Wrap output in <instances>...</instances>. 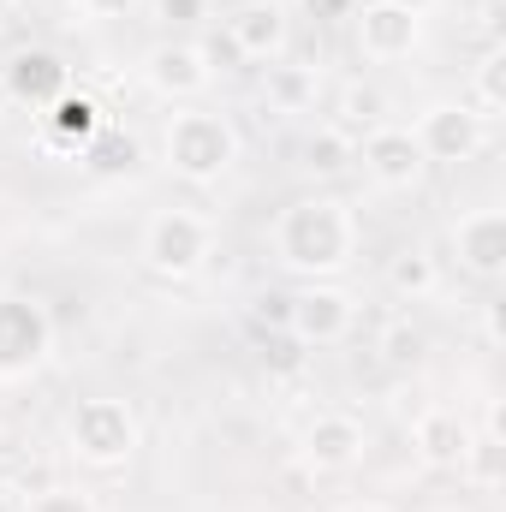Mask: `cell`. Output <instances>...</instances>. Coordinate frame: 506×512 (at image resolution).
Masks as SVG:
<instances>
[{
  "label": "cell",
  "instance_id": "cell-1",
  "mask_svg": "<svg viewBox=\"0 0 506 512\" xmlns=\"http://www.w3.org/2000/svg\"><path fill=\"white\" fill-rule=\"evenodd\" d=\"M358 256V215L340 197H298L274 221V262L292 274H340Z\"/></svg>",
  "mask_w": 506,
  "mask_h": 512
},
{
  "label": "cell",
  "instance_id": "cell-2",
  "mask_svg": "<svg viewBox=\"0 0 506 512\" xmlns=\"http://www.w3.org/2000/svg\"><path fill=\"white\" fill-rule=\"evenodd\" d=\"M161 161L167 173H179L185 185H215L221 173H233L239 161V131L227 114L209 108H179L161 131Z\"/></svg>",
  "mask_w": 506,
  "mask_h": 512
},
{
  "label": "cell",
  "instance_id": "cell-3",
  "mask_svg": "<svg viewBox=\"0 0 506 512\" xmlns=\"http://www.w3.org/2000/svg\"><path fill=\"white\" fill-rule=\"evenodd\" d=\"M66 441H72V453L84 465L114 471V465H126L131 453H137L143 429H137V411H131L126 399H78L72 417H66Z\"/></svg>",
  "mask_w": 506,
  "mask_h": 512
},
{
  "label": "cell",
  "instance_id": "cell-4",
  "mask_svg": "<svg viewBox=\"0 0 506 512\" xmlns=\"http://www.w3.org/2000/svg\"><path fill=\"white\" fill-rule=\"evenodd\" d=\"M215 251V233L203 215L191 209H161L149 227H143V262L161 274V280H191Z\"/></svg>",
  "mask_w": 506,
  "mask_h": 512
},
{
  "label": "cell",
  "instance_id": "cell-5",
  "mask_svg": "<svg viewBox=\"0 0 506 512\" xmlns=\"http://www.w3.org/2000/svg\"><path fill=\"white\" fill-rule=\"evenodd\" d=\"M54 352V322L42 304L0 292V382H18L30 370H42V358Z\"/></svg>",
  "mask_w": 506,
  "mask_h": 512
},
{
  "label": "cell",
  "instance_id": "cell-6",
  "mask_svg": "<svg viewBox=\"0 0 506 512\" xmlns=\"http://www.w3.org/2000/svg\"><path fill=\"white\" fill-rule=\"evenodd\" d=\"M411 137H417L423 161L459 167V161H471V155L489 143V120H483V114H471V102H435V108L417 120Z\"/></svg>",
  "mask_w": 506,
  "mask_h": 512
},
{
  "label": "cell",
  "instance_id": "cell-7",
  "mask_svg": "<svg viewBox=\"0 0 506 512\" xmlns=\"http://www.w3.org/2000/svg\"><path fill=\"white\" fill-rule=\"evenodd\" d=\"M352 322H358V304L340 286H304L286 298V334L298 346H334L352 334Z\"/></svg>",
  "mask_w": 506,
  "mask_h": 512
},
{
  "label": "cell",
  "instance_id": "cell-8",
  "mask_svg": "<svg viewBox=\"0 0 506 512\" xmlns=\"http://www.w3.org/2000/svg\"><path fill=\"white\" fill-rule=\"evenodd\" d=\"M358 161H364V173L376 179L381 191H411V185H423V173H429V161H423V149H417L411 126H376V131H364Z\"/></svg>",
  "mask_w": 506,
  "mask_h": 512
},
{
  "label": "cell",
  "instance_id": "cell-9",
  "mask_svg": "<svg viewBox=\"0 0 506 512\" xmlns=\"http://www.w3.org/2000/svg\"><path fill=\"white\" fill-rule=\"evenodd\" d=\"M143 78H149L155 96H167V102H191V96H203V90L215 84V66L203 60L197 42L173 36V42H155V48L143 54Z\"/></svg>",
  "mask_w": 506,
  "mask_h": 512
},
{
  "label": "cell",
  "instance_id": "cell-10",
  "mask_svg": "<svg viewBox=\"0 0 506 512\" xmlns=\"http://www.w3.org/2000/svg\"><path fill=\"white\" fill-rule=\"evenodd\" d=\"M423 42V18L393 6V0H370L358 12V54L364 60H411Z\"/></svg>",
  "mask_w": 506,
  "mask_h": 512
},
{
  "label": "cell",
  "instance_id": "cell-11",
  "mask_svg": "<svg viewBox=\"0 0 506 512\" xmlns=\"http://www.w3.org/2000/svg\"><path fill=\"white\" fill-rule=\"evenodd\" d=\"M0 78H6V96H12V102H30L36 114H48V108L72 90V72H66L60 54H48V48H18V54L0 66Z\"/></svg>",
  "mask_w": 506,
  "mask_h": 512
},
{
  "label": "cell",
  "instance_id": "cell-12",
  "mask_svg": "<svg viewBox=\"0 0 506 512\" xmlns=\"http://www.w3.org/2000/svg\"><path fill=\"white\" fill-rule=\"evenodd\" d=\"M453 256L465 274L477 280H501L506 274V215L501 209H471L453 221Z\"/></svg>",
  "mask_w": 506,
  "mask_h": 512
},
{
  "label": "cell",
  "instance_id": "cell-13",
  "mask_svg": "<svg viewBox=\"0 0 506 512\" xmlns=\"http://www.w3.org/2000/svg\"><path fill=\"white\" fill-rule=\"evenodd\" d=\"M364 459V423L346 417V411H322L310 429H304V465L316 477H334V471H352Z\"/></svg>",
  "mask_w": 506,
  "mask_h": 512
},
{
  "label": "cell",
  "instance_id": "cell-14",
  "mask_svg": "<svg viewBox=\"0 0 506 512\" xmlns=\"http://www.w3.org/2000/svg\"><path fill=\"white\" fill-rule=\"evenodd\" d=\"M227 42L239 48V60H280L286 42H292L286 6H274V0H245V6H233V18H227Z\"/></svg>",
  "mask_w": 506,
  "mask_h": 512
},
{
  "label": "cell",
  "instance_id": "cell-15",
  "mask_svg": "<svg viewBox=\"0 0 506 512\" xmlns=\"http://www.w3.org/2000/svg\"><path fill=\"white\" fill-rule=\"evenodd\" d=\"M411 447L423 453V465H441V471H459L465 447H471V429L459 411H423L411 423Z\"/></svg>",
  "mask_w": 506,
  "mask_h": 512
},
{
  "label": "cell",
  "instance_id": "cell-16",
  "mask_svg": "<svg viewBox=\"0 0 506 512\" xmlns=\"http://www.w3.org/2000/svg\"><path fill=\"white\" fill-rule=\"evenodd\" d=\"M102 126H108L102 108H96L90 96H72V90L42 114V137H48V149H66V155H84V143H90Z\"/></svg>",
  "mask_w": 506,
  "mask_h": 512
},
{
  "label": "cell",
  "instance_id": "cell-17",
  "mask_svg": "<svg viewBox=\"0 0 506 512\" xmlns=\"http://www.w3.org/2000/svg\"><path fill=\"white\" fill-rule=\"evenodd\" d=\"M268 108L280 114H304L316 102V66H298V60H268V84H262Z\"/></svg>",
  "mask_w": 506,
  "mask_h": 512
},
{
  "label": "cell",
  "instance_id": "cell-18",
  "mask_svg": "<svg viewBox=\"0 0 506 512\" xmlns=\"http://www.w3.org/2000/svg\"><path fill=\"white\" fill-rule=\"evenodd\" d=\"M352 161H358L352 131H340V126H316L310 131V143H304V167H310L316 179H334V173H346Z\"/></svg>",
  "mask_w": 506,
  "mask_h": 512
},
{
  "label": "cell",
  "instance_id": "cell-19",
  "mask_svg": "<svg viewBox=\"0 0 506 512\" xmlns=\"http://www.w3.org/2000/svg\"><path fill=\"white\" fill-rule=\"evenodd\" d=\"M376 352H381V364H387V370H417V364H423V352H429V334H423L411 316H393V322L381 328Z\"/></svg>",
  "mask_w": 506,
  "mask_h": 512
},
{
  "label": "cell",
  "instance_id": "cell-20",
  "mask_svg": "<svg viewBox=\"0 0 506 512\" xmlns=\"http://www.w3.org/2000/svg\"><path fill=\"white\" fill-rule=\"evenodd\" d=\"M459 471H465V477H471L477 489H501V483H506V447H501V429H483V435H471V447H465Z\"/></svg>",
  "mask_w": 506,
  "mask_h": 512
},
{
  "label": "cell",
  "instance_id": "cell-21",
  "mask_svg": "<svg viewBox=\"0 0 506 512\" xmlns=\"http://www.w3.org/2000/svg\"><path fill=\"white\" fill-rule=\"evenodd\" d=\"M90 173H131L137 167V143H131L126 131H114V126H102L90 143H84V155H78Z\"/></svg>",
  "mask_w": 506,
  "mask_h": 512
},
{
  "label": "cell",
  "instance_id": "cell-22",
  "mask_svg": "<svg viewBox=\"0 0 506 512\" xmlns=\"http://www.w3.org/2000/svg\"><path fill=\"white\" fill-rule=\"evenodd\" d=\"M334 114H340V131H376L387 126V96L370 90V84H346Z\"/></svg>",
  "mask_w": 506,
  "mask_h": 512
},
{
  "label": "cell",
  "instance_id": "cell-23",
  "mask_svg": "<svg viewBox=\"0 0 506 512\" xmlns=\"http://www.w3.org/2000/svg\"><path fill=\"white\" fill-rule=\"evenodd\" d=\"M435 256L429 251H399L393 256V268H387V286L399 292V298H429L435 292Z\"/></svg>",
  "mask_w": 506,
  "mask_h": 512
},
{
  "label": "cell",
  "instance_id": "cell-24",
  "mask_svg": "<svg viewBox=\"0 0 506 512\" xmlns=\"http://www.w3.org/2000/svg\"><path fill=\"white\" fill-rule=\"evenodd\" d=\"M471 96H477L471 114H483V120H495V114L506 108V54L501 48H489V54L477 60V84H471Z\"/></svg>",
  "mask_w": 506,
  "mask_h": 512
},
{
  "label": "cell",
  "instance_id": "cell-25",
  "mask_svg": "<svg viewBox=\"0 0 506 512\" xmlns=\"http://www.w3.org/2000/svg\"><path fill=\"white\" fill-rule=\"evenodd\" d=\"M24 512H102L84 489H60V483H48L42 495H24Z\"/></svg>",
  "mask_w": 506,
  "mask_h": 512
},
{
  "label": "cell",
  "instance_id": "cell-26",
  "mask_svg": "<svg viewBox=\"0 0 506 512\" xmlns=\"http://www.w3.org/2000/svg\"><path fill=\"white\" fill-rule=\"evenodd\" d=\"M155 18H167V24H203L209 0H155Z\"/></svg>",
  "mask_w": 506,
  "mask_h": 512
},
{
  "label": "cell",
  "instance_id": "cell-27",
  "mask_svg": "<svg viewBox=\"0 0 506 512\" xmlns=\"http://www.w3.org/2000/svg\"><path fill=\"white\" fill-rule=\"evenodd\" d=\"M78 12L90 24H114V18H131L137 12V0H78Z\"/></svg>",
  "mask_w": 506,
  "mask_h": 512
},
{
  "label": "cell",
  "instance_id": "cell-28",
  "mask_svg": "<svg viewBox=\"0 0 506 512\" xmlns=\"http://www.w3.org/2000/svg\"><path fill=\"white\" fill-rule=\"evenodd\" d=\"M262 364H274V370H298V352H292V346H274V352H262Z\"/></svg>",
  "mask_w": 506,
  "mask_h": 512
},
{
  "label": "cell",
  "instance_id": "cell-29",
  "mask_svg": "<svg viewBox=\"0 0 506 512\" xmlns=\"http://www.w3.org/2000/svg\"><path fill=\"white\" fill-rule=\"evenodd\" d=\"M393 6H405V12H417V18H423V12H429L435 0H393Z\"/></svg>",
  "mask_w": 506,
  "mask_h": 512
},
{
  "label": "cell",
  "instance_id": "cell-30",
  "mask_svg": "<svg viewBox=\"0 0 506 512\" xmlns=\"http://www.w3.org/2000/svg\"><path fill=\"white\" fill-rule=\"evenodd\" d=\"M346 512H393V507H381V501H364V507H346Z\"/></svg>",
  "mask_w": 506,
  "mask_h": 512
},
{
  "label": "cell",
  "instance_id": "cell-31",
  "mask_svg": "<svg viewBox=\"0 0 506 512\" xmlns=\"http://www.w3.org/2000/svg\"><path fill=\"white\" fill-rule=\"evenodd\" d=\"M6 459H12V441H6V429H0V465H6Z\"/></svg>",
  "mask_w": 506,
  "mask_h": 512
},
{
  "label": "cell",
  "instance_id": "cell-32",
  "mask_svg": "<svg viewBox=\"0 0 506 512\" xmlns=\"http://www.w3.org/2000/svg\"><path fill=\"white\" fill-rule=\"evenodd\" d=\"M316 6H328V12H334V6H346V0H310V12H316Z\"/></svg>",
  "mask_w": 506,
  "mask_h": 512
},
{
  "label": "cell",
  "instance_id": "cell-33",
  "mask_svg": "<svg viewBox=\"0 0 506 512\" xmlns=\"http://www.w3.org/2000/svg\"><path fill=\"white\" fill-rule=\"evenodd\" d=\"M6 108H12V96H6V78H0V114H6Z\"/></svg>",
  "mask_w": 506,
  "mask_h": 512
}]
</instances>
